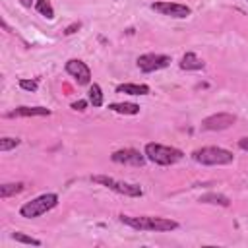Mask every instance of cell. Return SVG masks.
<instances>
[{"label":"cell","instance_id":"8fae6325","mask_svg":"<svg viewBox=\"0 0 248 248\" xmlns=\"http://www.w3.org/2000/svg\"><path fill=\"white\" fill-rule=\"evenodd\" d=\"M48 114H50V110L45 107H17V108L10 110L6 116L8 118H16V116L29 118V116H48Z\"/></svg>","mask_w":248,"mask_h":248},{"label":"cell","instance_id":"d4e9b609","mask_svg":"<svg viewBox=\"0 0 248 248\" xmlns=\"http://www.w3.org/2000/svg\"><path fill=\"white\" fill-rule=\"evenodd\" d=\"M21 2V6H25V8H31V2L33 0H19Z\"/></svg>","mask_w":248,"mask_h":248},{"label":"cell","instance_id":"2e32d148","mask_svg":"<svg viewBox=\"0 0 248 248\" xmlns=\"http://www.w3.org/2000/svg\"><path fill=\"white\" fill-rule=\"evenodd\" d=\"M23 188H25L23 182H8V184H2V186H0V198L6 200V198H10V196H16V194L23 192Z\"/></svg>","mask_w":248,"mask_h":248},{"label":"cell","instance_id":"52a82bcc","mask_svg":"<svg viewBox=\"0 0 248 248\" xmlns=\"http://www.w3.org/2000/svg\"><path fill=\"white\" fill-rule=\"evenodd\" d=\"M138 68L145 74L149 72H157V70H163L170 64V56L167 54H155V52H147V54H140L138 60H136Z\"/></svg>","mask_w":248,"mask_h":248},{"label":"cell","instance_id":"ac0fdd59","mask_svg":"<svg viewBox=\"0 0 248 248\" xmlns=\"http://www.w3.org/2000/svg\"><path fill=\"white\" fill-rule=\"evenodd\" d=\"M89 103L93 107H103V91H101V85L93 83L89 87Z\"/></svg>","mask_w":248,"mask_h":248},{"label":"cell","instance_id":"d6986e66","mask_svg":"<svg viewBox=\"0 0 248 248\" xmlns=\"http://www.w3.org/2000/svg\"><path fill=\"white\" fill-rule=\"evenodd\" d=\"M10 238H12V240H16V242H21V244H31V246H41V240H39V238H33V236H27V234H23V232H12V234H10Z\"/></svg>","mask_w":248,"mask_h":248},{"label":"cell","instance_id":"9c48e42d","mask_svg":"<svg viewBox=\"0 0 248 248\" xmlns=\"http://www.w3.org/2000/svg\"><path fill=\"white\" fill-rule=\"evenodd\" d=\"M66 72L78 81V85H89L91 83V70L89 66L79 60V58H72L66 62Z\"/></svg>","mask_w":248,"mask_h":248},{"label":"cell","instance_id":"ba28073f","mask_svg":"<svg viewBox=\"0 0 248 248\" xmlns=\"http://www.w3.org/2000/svg\"><path fill=\"white\" fill-rule=\"evenodd\" d=\"M236 122V116L231 112H217L211 114L207 118L202 120V130H209V132H217V130H227Z\"/></svg>","mask_w":248,"mask_h":248},{"label":"cell","instance_id":"277c9868","mask_svg":"<svg viewBox=\"0 0 248 248\" xmlns=\"http://www.w3.org/2000/svg\"><path fill=\"white\" fill-rule=\"evenodd\" d=\"M56 203H58V196L56 194H43V196H37L31 202H25L19 207V215L25 217V219H35V217L50 211L52 207H56Z\"/></svg>","mask_w":248,"mask_h":248},{"label":"cell","instance_id":"4fadbf2b","mask_svg":"<svg viewBox=\"0 0 248 248\" xmlns=\"http://www.w3.org/2000/svg\"><path fill=\"white\" fill-rule=\"evenodd\" d=\"M203 66H205L203 60L198 58L194 52H186L182 56V60H180V70H186V72H190V70H202Z\"/></svg>","mask_w":248,"mask_h":248},{"label":"cell","instance_id":"6da1fadb","mask_svg":"<svg viewBox=\"0 0 248 248\" xmlns=\"http://www.w3.org/2000/svg\"><path fill=\"white\" fill-rule=\"evenodd\" d=\"M120 223L136 229V231H155V232H167L178 229V223L167 217H153V215H140V217H130V215H120Z\"/></svg>","mask_w":248,"mask_h":248},{"label":"cell","instance_id":"7402d4cb","mask_svg":"<svg viewBox=\"0 0 248 248\" xmlns=\"http://www.w3.org/2000/svg\"><path fill=\"white\" fill-rule=\"evenodd\" d=\"M79 27H81V23H79V21H74L72 25H68V27L64 29V35H74V33H76Z\"/></svg>","mask_w":248,"mask_h":248},{"label":"cell","instance_id":"5bb4252c","mask_svg":"<svg viewBox=\"0 0 248 248\" xmlns=\"http://www.w3.org/2000/svg\"><path fill=\"white\" fill-rule=\"evenodd\" d=\"M200 202L202 203H211V205H221V207H229L231 205V200L223 194H215V192H209V194H203L200 196Z\"/></svg>","mask_w":248,"mask_h":248},{"label":"cell","instance_id":"7c38bea8","mask_svg":"<svg viewBox=\"0 0 248 248\" xmlns=\"http://www.w3.org/2000/svg\"><path fill=\"white\" fill-rule=\"evenodd\" d=\"M116 93H126V95H147L149 85L145 83H120L116 87Z\"/></svg>","mask_w":248,"mask_h":248},{"label":"cell","instance_id":"44dd1931","mask_svg":"<svg viewBox=\"0 0 248 248\" xmlns=\"http://www.w3.org/2000/svg\"><path fill=\"white\" fill-rule=\"evenodd\" d=\"M19 87L21 89H25V91H37V87H39V83H37V79H19Z\"/></svg>","mask_w":248,"mask_h":248},{"label":"cell","instance_id":"603a6c76","mask_svg":"<svg viewBox=\"0 0 248 248\" xmlns=\"http://www.w3.org/2000/svg\"><path fill=\"white\" fill-rule=\"evenodd\" d=\"M72 108L81 112V110H85V108H87V101H76V103H72Z\"/></svg>","mask_w":248,"mask_h":248},{"label":"cell","instance_id":"9a60e30c","mask_svg":"<svg viewBox=\"0 0 248 248\" xmlns=\"http://www.w3.org/2000/svg\"><path fill=\"white\" fill-rule=\"evenodd\" d=\"M108 108L118 114H138L140 112V105H136V103H110Z\"/></svg>","mask_w":248,"mask_h":248},{"label":"cell","instance_id":"7a4b0ae2","mask_svg":"<svg viewBox=\"0 0 248 248\" xmlns=\"http://www.w3.org/2000/svg\"><path fill=\"white\" fill-rule=\"evenodd\" d=\"M147 161L155 163V165H161V167H169V165H174L178 163L184 153L176 147H170V145H161V143H147L145 149H143Z\"/></svg>","mask_w":248,"mask_h":248},{"label":"cell","instance_id":"ffe728a7","mask_svg":"<svg viewBox=\"0 0 248 248\" xmlns=\"http://www.w3.org/2000/svg\"><path fill=\"white\" fill-rule=\"evenodd\" d=\"M19 141H21V140H17V138H2V140H0V151H2V153H4V151H10V149L17 147Z\"/></svg>","mask_w":248,"mask_h":248},{"label":"cell","instance_id":"30bf717a","mask_svg":"<svg viewBox=\"0 0 248 248\" xmlns=\"http://www.w3.org/2000/svg\"><path fill=\"white\" fill-rule=\"evenodd\" d=\"M110 159L114 163H120V165H134V167H143L147 157L145 153L141 155L138 149H132V147H126V149H118L110 155Z\"/></svg>","mask_w":248,"mask_h":248},{"label":"cell","instance_id":"cb8c5ba5","mask_svg":"<svg viewBox=\"0 0 248 248\" xmlns=\"http://www.w3.org/2000/svg\"><path fill=\"white\" fill-rule=\"evenodd\" d=\"M238 147H240V149H244V151H248V136H246V138H242V140H238Z\"/></svg>","mask_w":248,"mask_h":248},{"label":"cell","instance_id":"5b68a950","mask_svg":"<svg viewBox=\"0 0 248 248\" xmlns=\"http://www.w3.org/2000/svg\"><path fill=\"white\" fill-rule=\"evenodd\" d=\"M93 182L101 184V186H107L118 194H124V196H130V198H140L143 194L141 186L140 184H130V182H122V180H116L112 176H107V174H95L91 176Z\"/></svg>","mask_w":248,"mask_h":248},{"label":"cell","instance_id":"3957f363","mask_svg":"<svg viewBox=\"0 0 248 248\" xmlns=\"http://www.w3.org/2000/svg\"><path fill=\"white\" fill-rule=\"evenodd\" d=\"M192 159L200 165H229L232 163L234 155L229 149L217 147V145H207V147H200L192 153Z\"/></svg>","mask_w":248,"mask_h":248},{"label":"cell","instance_id":"e0dca14e","mask_svg":"<svg viewBox=\"0 0 248 248\" xmlns=\"http://www.w3.org/2000/svg\"><path fill=\"white\" fill-rule=\"evenodd\" d=\"M35 10L46 17V19H54V8L50 4V0H35Z\"/></svg>","mask_w":248,"mask_h":248},{"label":"cell","instance_id":"8992f818","mask_svg":"<svg viewBox=\"0 0 248 248\" xmlns=\"http://www.w3.org/2000/svg\"><path fill=\"white\" fill-rule=\"evenodd\" d=\"M151 10L161 14V16H169V17H176V19H184L192 14L190 6L186 4H178V2H169V0H161V2H153Z\"/></svg>","mask_w":248,"mask_h":248}]
</instances>
